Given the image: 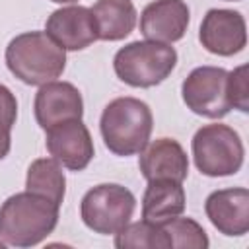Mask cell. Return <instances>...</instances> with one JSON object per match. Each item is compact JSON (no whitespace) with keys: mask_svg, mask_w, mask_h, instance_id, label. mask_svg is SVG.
<instances>
[{"mask_svg":"<svg viewBox=\"0 0 249 249\" xmlns=\"http://www.w3.org/2000/svg\"><path fill=\"white\" fill-rule=\"evenodd\" d=\"M58 204L29 191L16 193L0 206V237L8 245L31 247L53 233Z\"/></svg>","mask_w":249,"mask_h":249,"instance_id":"6da1fadb","label":"cell"},{"mask_svg":"<svg viewBox=\"0 0 249 249\" xmlns=\"http://www.w3.org/2000/svg\"><path fill=\"white\" fill-rule=\"evenodd\" d=\"M6 64L23 84L43 86L64 72L66 53L47 31H27L6 47Z\"/></svg>","mask_w":249,"mask_h":249,"instance_id":"7a4b0ae2","label":"cell"},{"mask_svg":"<svg viewBox=\"0 0 249 249\" xmlns=\"http://www.w3.org/2000/svg\"><path fill=\"white\" fill-rule=\"evenodd\" d=\"M154 117L150 107L136 97H117L101 113L99 130L105 146L115 156H134L150 140Z\"/></svg>","mask_w":249,"mask_h":249,"instance_id":"3957f363","label":"cell"},{"mask_svg":"<svg viewBox=\"0 0 249 249\" xmlns=\"http://www.w3.org/2000/svg\"><path fill=\"white\" fill-rule=\"evenodd\" d=\"M177 53L167 43L134 41L117 51L113 58L115 74L132 88H152L161 84L175 68Z\"/></svg>","mask_w":249,"mask_h":249,"instance_id":"277c9868","label":"cell"},{"mask_svg":"<svg viewBox=\"0 0 249 249\" xmlns=\"http://www.w3.org/2000/svg\"><path fill=\"white\" fill-rule=\"evenodd\" d=\"M243 154L239 134L228 124H204L193 136V158L202 175L226 177L237 173L243 165Z\"/></svg>","mask_w":249,"mask_h":249,"instance_id":"5b68a950","label":"cell"},{"mask_svg":"<svg viewBox=\"0 0 249 249\" xmlns=\"http://www.w3.org/2000/svg\"><path fill=\"white\" fill-rule=\"evenodd\" d=\"M136 208L134 195L117 183H103L89 189L80 204L82 222L95 233L109 235L121 231Z\"/></svg>","mask_w":249,"mask_h":249,"instance_id":"8992f818","label":"cell"},{"mask_svg":"<svg viewBox=\"0 0 249 249\" xmlns=\"http://www.w3.org/2000/svg\"><path fill=\"white\" fill-rule=\"evenodd\" d=\"M185 105L208 119H222L231 111L228 97V70L218 66L195 68L181 86Z\"/></svg>","mask_w":249,"mask_h":249,"instance_id":"52a82bcc","label":"cell"},{"mask_svg":"<svg viewBox=\"0 0 249 249\" xmlns=\"http://www.w3.org/2000/svg\"><path fill=\"white\" fill-rule=\"evenodd\" d=\"M47 150L62 167L82 171L93 158V140L82 119L64 121L47 130Z\"/></svg>","mask_w":249,"mask_h":249,"instance_id":"ba28073f","label":"cell"},{"mask_svg":"<svg viewBox=\"0 0 249 249\" xmlns=\"http://www.w3.org/2000/svg\"><path fill=\"white\" fill-rule=\"evenodd\" d=\"M202 47L218 56H231L243 51L247 43L245 19L233 10H208L198 31Z\"/></svg>","mask_w":249,"mask_h":249,"instance_id":"9c48e42d","label":"cell"},{"mask_svg":"<svg viewBox=\"0 0 249 249\" xmlns=\"http://www.w3.org/2000/svg\"><path fill=\"white\" fill-rule=\"evenodd\" d=\"M35 119L43 130H49L54 124L64 121L82 119L84 101L76 86L68 82H49L43 84L35 95Z\"/></svg>","mask_w":249,"mask_h":249,"instance_id":"30bf717a","label":"cell"},{"mask_svg":"<svg viewBox=\"0 0 249 249\" xmlns=\"http://www.w3.org/2000/svg\"><path fill=\"white\" fill-rule=\"evenodd\" d=\"M191 12L185 0H154L140 16V33L148 41L175 43L189 27Z\"/></svg>","mask_w":249,"mask_h":249,"instance_id":"8fae6325","label":"cell"},{"mask_svg":"<svg viewBox=\"0 0 249 249\" xmlns=\"http://www.w3.org/2000/svg\"><path fill=\"white\" fill-rule=\"evenodd\" d=\"M45 31L64 51H82L97 41V25L91 10L86 6L54 10L47 19Z\"/></svg>","mask_w":249,"mask_h":249,"instance_id":"7c38bea8","label":"cell"},{"mask_svg":"<svg viewBox=\"0 0 249 249\" xmlns=\"http://www.w3.org/2000/svg\"><path fill=\"white\" fill-rule=\"evenodd\" d=\"M204 210L212 226L224 235H245L249 230V191L245 187L210 193Z\"/></svg>","mask_w":249,"mask_h":249,"instance_id":"4fadbf2b","label":"cell"},{"mask_svg":"<svg viewBox=\"0 0 249 249\" xmlns=\"http://www.w3.org/2000/svg\"><path fill=\"white\" fill-rule=\"evenodd\" d=\"M138 167L146 181L173 179L183 183L189 173V160L183 146L173 138H158L140 152Z\"/></svg>","mask_w":249,"mask_h":249,"instance_id":"5bb4252c","label":"cell"},{"mask_svg":"<svg viewBox=\"0 0 249 249\" xmlns=\"http://www.w3.org/2000/svg\"><path fill=\"white\" fill-rule=\"evenodd\" d=\"M185 210V191L179 181L154 179L142 196V218L154 224H163L181 216Z\"/></svg>","mask_w":249,"mask_h":249,"instance_id":"9a60e30c","label":"cell"},{"mask_svg":"<svg viewBox=\"0 0 249 249\" xmlns=\"http://www.w3.org/2000/svg\"><path fill=\"white\" fill-rule=\"evenodd\" d=\"M91 14L101 41H121L136 25V10L130 0H97Z\"/></svg>","mask_w":249,"mask_h":249,"instance_id":"2e32d148","label":"cell"},{"mask_svg":"<svg viewBox=\"0 0 249 249\" xmlns=\"http://www.w3.org/2000/svg\"><path fill=\"white\" fill-rule=\"evenodd\" d=\"M25 189L60 206V202L64 200V193H66V177H64L60 163L53 158L35 160L27 169Z\"/></svg>","mask_w":249,"mask_h":249,"instance_id":"e0dca14e","label":"cell"},{"mask_svg":"<svg viewBox=\"0 0 249 249\" xmlns=\"http://www.w3.org/2000/svg\"><path fill=\"white\" fill-rule=\"evenodd\" d=\"M115 247L119 249H169V237L161 224H154L148 220L126 224L121 231L115 233Z\"/></svg>","mask_w":249,"mask_h":249,"instance_id":"ac0fdd59","label":"cell"},{"mask_svg":"<svg viewBox=\"0 0 249 249\" xmlns=\"http://www.w3.org/2000/svg\"><path fill=\"white\" fill-rule=\"evenodd\" d=\"M171 247L177 249H206L208 247V237L206 231L198 222L193 218H171L161 224Z\"/></svg>","mask_w":249,"mask_h":249,"instance_id":"d6986e66","label":"cell"},{"mask_svg":"<svg viewBox=\"0 0 249 249\" xmlns=\"http://www.w3.org/2000/svg\"><path fill=\"white\" fill-rule=\"evenodd\" d=\"M18 117V101L14 93L0 84V160H4L12 146V126Z\"/></svg>","mask_w":249,"mask_h":249,"instance_id":"ffe728a7","label":"cell"},{"mask_svg":"<svg viewBox=\"0 0 249 249\" xmlns=\"http://www.w3.org/2000/svg\"><path fill=\"white\" fill-rule=\"evenodd\" d=\"M228 97L231 109H239L241 113L249 111V86H247V66H237L228 72Z\"/></svg>","mask_w":249,"mask_h":249,"instance_id":"44dd1931","label":"cell"},{"mask_svg":"<svg viewBox=\"0 0 249 249\" xmlns=\"http://www.w3.org/2000/svg\"><path fill=\"white\" fill-rule=\"evenodd\" d=\"M51 2H56V4H72V2H78V0H51Z\"/></svg>","mask_w":249,"mask_h":249,"instance_id":"7402d4cb","label":"cell"},{"mask_svg":"<svg viewBox=\"0 0 249 249\" xmlns=\"http://www.w3.org/2000/svg\"><path fill=\"white\" fill-rule=\"evenodd\" d=\"M228 2H233V0H228Z\"/></svg>","mask_w":249,"mask_h":249,"instance_id":"603a6c76","label":"cell"}]
</instances>
